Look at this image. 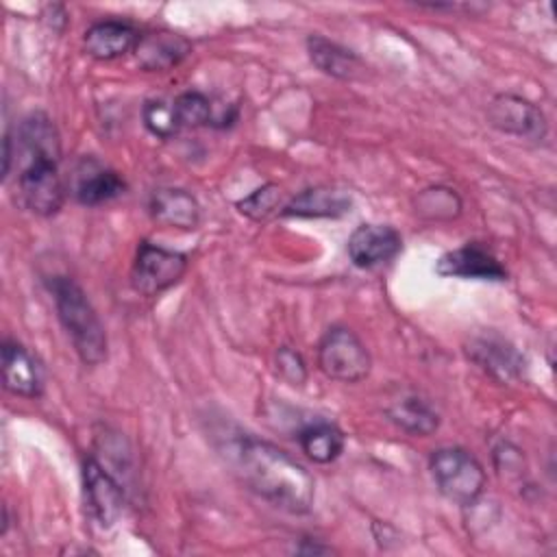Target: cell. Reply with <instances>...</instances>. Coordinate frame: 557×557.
Here are the masks:
<instances>
[{
    "mask_svg": "<svg viewBox=\"0 0 557 557\" xmlns=\"http://www.w3.org/2000/svg\"><path fill=\"white\" fill-rule=\"evenodd\" d=\"M233 457L244 483L261 498L289 513L311 509L313 479L285 450L255 435H239L233 444Z\"/></svg>",
    "mask_w": 557,
    "mask_h": 557,
    "instance_id": "6da1fadb",
    "label": "cell"
},
{
    "mask_svg": "<svg viewBox=\"0 0 557 557\" xmlns=\"http://www.w3.org/2000/svg\"><path fill=\"white\" fill-rule=\"evenodd\" d=\"M20 152L24 157L17 174V191L22 205L44 218L54 215L63 207L65 189L59 174L61 141L52 120L35 111L26 115L17 133Z\"/></svg>",
    "mask_w": 557,
    "mask_h": 557,
    "instance_id": "7a4b0ae2",
    "label": "cell"
},
{
    "mask_svg": "<svg viewBox=\"0 0 557 557\" xmlns=\"http://www.w3.org/2000/svg\"><path fill=\"white\" fill-rule=\"evenodd\" d=\"M57 315L83 363L98 366L107 359L104 326L85 296L83 287L70 276H52L48 281Z\"/></svg>",
    "mask_w": 557,
    "mask_h": 557,
    "instance_id": "3957f363",
    "label": "cell"
},
{
    "mask_svg": "<svg viewBox=\"0 0 557 557\" xmlns=\"http://www.w3.org/2000/svg\"><path fill=\"white\" fill-rule=\"evenodd\" d=\"M429 468L437 490L457 505H474L485 490V470L474 455L459 446H444L431 453Z\"/></svg>",
    "mask_w": 557,
    "mask_h": 557,
    "instance_id": "277c9868",
    "label": "cell"
},
{
    "mask_svg": "<svg viewBox=\"0 0 557 557\" xmlns=\"http://www.w3.org/2000/svg\"><path fill=\"white\" fill-rule=\"evenodd\" d=\"M320 370L342 383H359L370 374V352L348 326H331L318 344Z\"/></svg>",
    "mask_w": 557,
    "mask_h": 557,
    "instance_id": "5b68a950",
    "label": "cell"
},
{
    "mask_svg": "<svg viewBox=\"0 0 557 557\" xmlns=\"http://www.w3.org/2000/svg\"><path fill=\"white\" fill-rule=\"evenodd\" d=\"M187 272V257L163 246L141 242L131 268V283L144 296H159Z\"/></svg>",
    "mask_w": 557,
    "mask_h": 557,
    "instance_id": "8992f818",
    "label": "cell"
},
{
    "mask_svg": "<svg viewBox=\"0 0 557 557\" xmlns=\"http://www.w3.org/2000/svg\"><path fill=\"white\" fill-rule=\"evenodd\" d=\"M83 490L94 522L102 529L113 527L124 511V490L94 457L83 463Z\"/></svg>",
    "mask_w": 557,
    "mask_h": 557,
    "instance_id": "52a82bcc",
    "label": "cell"
},
{
    "mask_svg": "<svg viewBox=\"0 0 557 557\" xmlns=\"http://www.w3.org/2000/svg\"><path fill=\"white\" fill-rule=\"evenodd\" d=\"M487 120L494 128L524 137V139H544L548 124L540 107L516 96V94H498L487 107Z\"/></svg>",
    "mask_w": 557,
    "mask_h": 557,
    "instance_id": "ba28073f",
    "label": "cell"
},
{
    "mask_svg": "<svg viewBox=\"0 0 557 557\" xmlns=\"http://www.w3.org/2000/svg\"><path fill=\"white\" fill-rule=\"evenodd\" d=\"M400 248V233L387 224H359L348 237V257L361 270L389 263Z\"/></svg>",
    "mask_w": 557,
    "mask_h": 557,
    "instance_id": "9c48e42d",
    "label": "cell"
},
{
    "mask_svg": "<svg viewBox=\"0 0 557 557\" xmlns=\"http://www.w3.org/2000/svg\"><path fill=\"white\" fill-rule=\"evenodd\" d=\"M440 276L479 278V281H507L505 265L481 244H466L442 255L435 263Z\"/></svg>",
    "mask_w": 557,
    "mask_h": 557,
    "instance_id": "30bf717a",
    "label": "cell"
},
{
    "mask_svg": "<svg viewBox=\"0 0 557 557\" xmlns=\"http://www.w3.org/2000/svg\"><path fill=\"white\" fill-rule=\"evenodd\" d=\"M72 183H74L72 185L74 198L87 207L109 202L122 196L126 189L124 178L115 170L96 161L94 157H85L78 161V165L74 168Z\"/></svg>",
    "mask_w": 557,
    "mask_h": 557,
    "instance_id": "8fae6325",
    "label": "cell"
},
{
    "mask_svg": "<svg viewBox=\"0 0 557 557\" xmlns=\"http://www.w3.org/2000/svg\"><path fill=\"white\" fill-rule=\"evenodd\" d=\"M466 350L476 366L503 383L516 381L524 372V357L498 335L474 337Z\"/></svg>",
    "mask_w": 557,
    "mask_h": 557,
    "instance_id": "7c38bea8",
    "label": "cell"
},
{
    "mask_svg": "<svg viewBox=\"0 0 557 557\" xmlns=\"http://www.w3.org/2000/svg\"><path fill=\"white\" fill-rule=\"evenodd\" d=\"M2 379L4 389L22 398H39L44 379L33 355L15 339L2 342Z\"/></svg>",
    "mask_w": 557,
    "mask_h": 557,
    "instance_id": "4fadbf2b",
    "label": "cell"
},
{
    "mask_svg": "<svg viewBox=\"0 0 557 557\" xmlns=\"http://www.w3.org/2000/svg\"><path fill=\"white\" fill-rule=\"evenodd\" d=\"M191 52V44L174 30H150L139 37L135 57L148 72H165L178 65Z\"/></svg>",
    "mask_w": 557,
    "mask_h": 557,
    "instance_id": "5bb4252c",
    "label": "cell"
},
{
    "mask_svg": "<svg viewBox=\"0 0 557 557\" xmlns=\"http://www.w3.org/2000/svg\"><path fill=\"white\" fill-rule=\"evenodd\" d=\"M148 211H150V218L161 226L191 231L200 224V205L185 189H176V187L154 189L148 200Z\"/></svg>",
    "mask_w": 557,
    "mask_h": 557,
    "instance_id": "9a60e30c",
    "label": "cell"
},
{
    "mask_svg": "<svg viewBox=\"0 0 557 557\" xmlns=\"http://www.w3.org/2000/svg\"><path fill=\"white\" fill-rule=\"evenodd\" d=\"M137 41H139L137 30L131 24L117 22V20L96 22L83 35L85 52L100 61L124 57L126 52L135 50Z\"/></svg>",
    "mask_w": 557,
    "mask_h": 557,
    "instance_id": "2e32d148",
    "label": "cell"
},
{
    "mask_svg": "<svg viewBox=\"0 0 557 557\" xmlns=\"http://www.w3.org/2000/svg\"><path fill=\"white\" fill-rule=\"evenodd\" d=\"M352 200L342 189L309 187L294 196L281 211L285 218H339L346 215Z\"/></svg>",
    "mask_w": 557,
    "mask_h": 557,
    "instance_id": "e0dca14e",
    "label": "cell"
},
{
    "mask_svg": "<svg viewBox=\"0 0 557 557\" xmlns=\"http://www.w3.org/2000/svg\"><path fill=\"white\" fill-rule=\"evenodd\" d=\"M307 52L311 63L333 78H357L363 72V61L348 48L331 41L322 35L307 37Z\"/></svg>",
    "mask_w": 557,
    "mask_h": 557,
    "instance_id": "ac0fdd59",
    "label": "cell"
},
{
    "mask_svg": "<svg viewBox=\"0 0 557 557\" xmlns=\"http://www.w3.org/2000/svg\"><path fill=\"white\" fill-rule=\"evenodd\" d=\"M387 418L409 435H431L440 426L437 411L420 396L407 394L387 407Z\"/></svg>",
    "mask_w": 557,
    "mask_h": 557,
    "instance_id": "d6986e66",
    "label": "cell"
},
{
    "mask_svg": "<svg viewBox=\"0 0 557 557\" xmlns=\"http://www.w3.org/2000/svg\"><path fill=\"white\" fill-rule=\"evenodd\" d=\"M298 444L311 461L331 463L342 455L346 440H344V433L335 424L318 420V422H311L300 429Z\"/></svg>",
    "mask_w": 557,
    "mask_h": 557,
    "instance_id": "ffe728a7",
    "label": "cell"
},
{
    "mask_svg": "<svg viewBox=\"0 0 557 557\" xmlns=\"http://www.w3.org/2000/svg\"><path fill=\"white\" fill-rule=\"evenodd\" d=\"M172 104L181 126H218L215 107L202 91H183Z\"/></svg>",
    "mask_w": 557,
    "mask_h": 557,
    "instance_id": "44dd1931",
    "label": "cell"
},
{
    "mask_svg": "<svg viewBox=\"0 0 557 557\" xmlns=\"http://www.w3.org/2000/svg\"><path fill=\"white\" fill-rule=\"evenodd\" d=\"M416 211L429 220H453L461 213V198L450 187H429L418 196Z\"/></svg>",
    "mask_w": 557,
    "mask_h": 557,
    "instance_id": "7402d4cb",
    "label": "cell"
},
{
    "mask_svg": "<svg viewBox=\"0 0 557 557\" xmlns=\"http://www.w3.org/2000/svg\"><path fill=\"white\" fill-rule=\"evenodd\" d=\"M141 117H144V126L159 139H170L181 128L174 104L165 100H148L144 104Z\"/></svg>",
    "mask_w": 557,
    "mask_h": 557,
    "instance_id": "603a6c76",
    "label": "cell"
},
{
    "mask_svg": "<svg viewBox=\"0 0 557 557\" xmlns=\"http://www.w3.org/2000/svg\"><path fill=\"white\" fill-rule=\"evenodd\" d=\"M278 200H281V189L272 183L255 189L250 196H246L244 200L237 202V209L239 213H244L246 218L250 220H265L276 207H278Z\"/></svg>",
    "mask_w": 557,
    "mask_h": 557,
    "instance_id": "cb8c5ba5",
    "label": "cell"
},
{
    "mask_svg": "<svg viewBox=\"0 0 557 557\" xmlns=\"http://www.w3.org/2000/svg\"><path fill=\"white\" fill-rule=\"evenodd\" d=\"M276 370L292 385H302L305 379H307V368H305L302 357L294 348H289V346L278 348V352H276Z\"/></svg>",
    "mask_w": 557,
    "mask_h": 557,
    "instance_id": "d4e9b609",
    "label": "cell"
}]
</instances>
